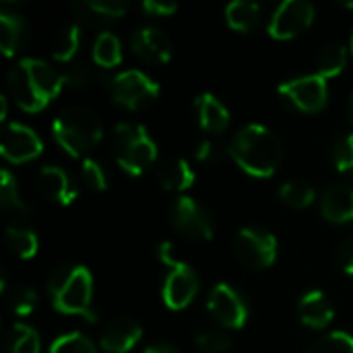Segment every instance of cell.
Wrapping results in <instances>:
<instances>
[{
    "label": "cell",
    "instance_id": "1",
    "mask_svg": "<svg viewBox=\"0 0 353 353\" xmlns=\"http://www.w3.org/2000/svg\"><path fill=\"white\" fill-rule=\"evenodd\" d=\"M66 87L64 72L39 58H23L8 72V91L14 103L33 114L41 112Z\"/></svg>",
    "mask_w": 353,
    "mask_h": 353
},
{
    "label": "cell",
    "instance_id": "10",
    "mask_svg": "<svg viewBox=\"0 0 353 353\" xmlns=\"http://www.w3.org/2000/svg\"><path fill=\"white\" fill-rule=\"evenodd\" d=\"M234 252L244 265L252 269H267L277 259V240L267 230L244 228L234 240Z\"/></svg>",
    "mask_w": 353,
    "mask_h": 353
},
{
    "label": "cell",
    "instance_id": "22",
    "mask_svg": "<svg viewBox=\"0 0 353 353\" xmlns=\"http://www.w3.org/2000/svg\"><path fill=\"white\" fill-rule=\"evenodd\" d=\"M261 4L248 0H236L225 6V23L236 31H252L261 23Z\"/></svg>",
    "mask_w": 353,
    "mask_h": 353
},
{
    "label": "cell",
    "instance_id": "12",
    "mask_svg": "<svg viewBox=\"0 0 353 353\" xmlns=\"http://www.w3.org/2000/svg\"><path fill=\"white\" fill-rule=\"evenodd\" d=\"M314 6L304 0H285L277 6L269 21V35L275 39H292L304 33L314 21Z\"/></svg>",
    "mask_w": 353,
    "mask_h": 353
},
{
    "label": "cell",
    "instance_id": "14",
    "mask_svg": "<svg viewBox=\"0 0 353 353\" xmlns=\"http://www.w3.org/2000/svg\"><path fill=\"white\" fill-rule=\"evenodd\" d=\"M143 337L141 325L128 316H116L112 319L99 337L101 350L108 353H128Z\"/></svg>",
    "mask_w": 353,
    "mask_h": 353
},
{
    "label": "cell",
    "instance_id": "9",
    "mask_svg": "<svg viewBox=\"0 0 353 353\" xmlns=\"http://www.w3.org/2000/svg\"><path fill=\"white\" fill-rule=\"evenodd\" d=\"M170 221L176 232L192 242H209L215 234L209 211L190 196H178L170 209Z\"/></svg>",
    "mask_w": 353,
    "mask_h": 353
},
{
    "label": "cell",
    "instance_id": "11",
    "mask_svg": "<svg viewBox=\"0 0 353 353\" xmlns=\"http://www.w3.org/2000/svg\"><path fill=\"white\" fill-rule=\"evenodd\" d=\"M207 308H209V314L223 329H242L250 314V308L244 296L228 283H217L211 290Z\"/></svg>",
    "mask_w": 353,
    "mask_h": 353
},
{
    "label": "cell",
    "instance_id": "19",
    "mask_svg": "<svg viewBox=\"0 0 353 353\" xmlns=\"http://www.w3.org/2000/svg\"><path fill=\"white\" fill-rule=\"evenodd\" d=\"M298 316L300 321L310 327V329H327L333 321V308L329 304V300L325 298L323 292L314 290V292H308L300 298L298 302Z\"/></svg>",
    "mask_w": 353,
    "mask_h": 353
},
{
    "label": "cell",
    "instance_id": "36",
    "mask_svg": "<svg viewBox=\"0 0 353 353\" xmlns=\"http://www.w3.org/2000/svg\"><path fill=\"white\" fill-rule=\"evenodd\" d=\"M333 163L339 172L353 174V134L343 137L333 149Z\"/></svg>",
    "mask_w": 353,
    "mask_h": 353
},
{
    "label": "cell",
    "instance_id": "17",
    "mask_svg": "<svg viewBox=\"0 0 353 353\" xmlns=\"http://www.w3.org/2000/svg\"><path fill=\"white\" fill-rule=\"evenodd\" d=\"M37 184H39V190L43 192V196H48L50 201H54L58 205H64L66 207V205H70L77 199V186H74V182L58 165H43L39 170Z\"/></svg>",
    "mask_w": 353,
    "mask_h": 353
},
{
    "label": "cell",
    "instance_id": "26",
    "mask_svg": "<svg viewBox=\"0 0 353 353\" xmlns=\"http://www.w3.org/2000/svg\"><path fill=\"white\" fill-rule=\"evenodd\" d=\"M93 60L99 68H112V66H118L120 60H122V46H120V39L110 33V31H103L95 37V43H93Z\"/></svg>",
    "mask_w": 353,
    "mask_h": 353
},
{
    "label": "cell",
    "instance_id": "5",
    "mask_svg": "<svg viewBox=\"0 0 353 353\" xmlns=\"http://www.w3.org/2000/svg\"><path fill=\"white\" fill-rule=\"evenodd\" d=\"M112 147H114V157L118 165L130 176L145 174L157 159L155 141L149 137L147 128L137 122L116 124Z\"/></svg>",
    "mask_w": 353,
    "mask_h": 353
},
{
    "label": "cell",
    "instance_id": "15",
    "mask_svg": "<svg viewBox=\"0 0 353 353\" xmlns=\"http://www.w3.org/2000/svg\"><path fill=\"white\" fill-rule=\"evenodd\" d=\"M124 0H79L72 4V12L79 23L87 27H105L126 14Z\"/></svg>",
    "mask_w": 353,
    "mask_h": 353
},
{
    "label": "cell",
    "instance_id": "8",
    "mask_svg": "<svg viewBox=\"0 0 353 353\" xmlns=\"http://www.w3.org/2000/svg\"><path fill=\"white\" fill-rule=\"evenodd\" d=\"M281 101L302 114H316L327 105L329 89L327 81L321 74H304L292 81H285L277 89Z\"/></svg>",
    "mask_w": 353,
    "mask_h": 353
},
{
    "label": "cell",
    "instance_id": "40",
    "mask_svg": "<svg viewBox=\"0 0 353 353\" xmlns=\"http://www.w3.org/2000/svg\"><path fill=\"white\" fill-rule=\"evenodd\" d=\"M337 263H339V267H341L343 273L353 275V238L345 240L341 244V248L337 252Z\"/></svg>",
    "mask_w": 353,
    "mask_h": 353
},
{
    "label": "cell",
    "instance_id": "2",
    "mask_svg": "<svg viewBox=\"0 0 353 353\" xmlns=\"http://www.w3.org/2000/svg\"><path fill=\"white\" fill-rule=\"evenodd\" d=\"M230 155L240 170L254 178H269L277 172L283 149L275 132H271L263 124H246L242 126L232 143Z\"/></svg>",
    "mask_w": 353,
    "mask_h": 353
},
{
    "label": "cell",
    "instance_id": "13",
    "mask_svg": "<svg viewBox=\"0 0 353 353\" xmlns=\"http://www.w3.org/2000/svg\"><path fill=\"white\" fill-rule=\"evenodd\" d=\"M43 149L41 139L37 132L25 124L12 122L4 126L2 141H0V153L10 163H25L35 159Z\"/></svg>",
    "mask_w": 353,
    "mask_h": 353
},
{
    "label": "cell",
    "instance_id": "39",
    "mask_svg": "<svg viewBox=\"0 0 353 353\" xmlns=\"http://www.w3.org/2000/svg\"><path fill=\"white\" fill-rule=\"evenodd\" d=\"M194 157H196L201 163H215V161H219V157H221V149H219V145H215L213 141H203V143L196 147Z\"/></svg>",
    "mask_w": 353,
    "mask_h": 353
},
{
    "label": "cell",
    "instance_id": "20",
    "mask_svg": "<svg viewBox=\"0 0 353 353\" xmlns=\"http://www.w3.org/2000/svg\"><path fill=\"white\" fill-rule=\"evenodd\" d=\"M196 114L201 128L207 132H223L230 126L228 108L211 93H203L196 97Z\"/></svg>",
    "mask_w": 353,
    "mask_h": 353
},
{
    "label": "cell",
    "instance_id": "24",
    "mask_svg": "<svg viewBox=\"0 0 353 353\" xmlns=\"http://www.w3.org/2000/svg\"><path fill=\"white\" fill-rule=\"evenodd\" d=\"M4 238H6V246L10 248V252L17 254L19 259L27 261L37 254L39 240L33 230L23 228V225H8Z\"/></svg>",
    "mask_w": 353,
    "mask_h": 353
},
{
    "label": "cell",
    "instance_id": "35",
    "mask_svg": "<svg viewBox=\"0 0 353 353\" xmlns=\"http://www.w3.org/2000/svg\"><path fill=\"white\" fill-rule=\"evenodd\" d=\"M194 343L203 353H223L232 347V339L219 331H205L194 339Z\"/></svg>",
    "mask_w": 353,
    "mask_h": 353
},
{
    "label": "cell",
    "instance_id": "42",
    "mask_svg": "<svg viewBox=\"0 0 353 353\" xmlns=\"http://www.w3.org/2000/svg\"><path fill=\"white\" fill-rule=\"evenodd\" d=\"M6 118V97H0V120Z\"/></svg>",
    "mask_w": 353,
    "mask_h": 353
},
{
    "label": "cell",
    "instance_id": "4",
    "mask_svg": "<svg viewBox=\"0 0 353 353\" xmlns=\"http://www.w3.org/2000/svg\"><path fill=\"white\" fill-rule=\"evenodd\" d=\"M52 134L62 151L72 157H85L101 141V122L93 110L70 105L56 116Z\"/></svg>",
    "mask_w": 353,
    "mask_h": 353
},
{
    "label": "cell",
    "instance_id": "32",
    "mask_svg": "<svg viewBox=\"0 0 353 353\" xmlns=\"http://www.w3.org/2000/svg\"><path fill=\"white\" fill-rule=\"evenodd\" d=\"M50 353H97L93 341L83 335V333H68V335H62L58 337L52 347Z\"/></svg>",
    "mask_w": 353,
    "mask_h": 353
},
{
    "label": "cell",
    "instance_id": "38",
    "mask_svg": "<svg viewBox=\"0 0 353 353\" xmlns=\"http://www.w3.org/2000/svg\"><path fill=\"white\" fill-rule=\"evenodd\" d=\"M141 8L151 17H170L178 10V4L172 0H145Z\"/></svg>",
    "mask_w": 353,
    "mask_h": 353
},
{
    "label": "cell",
    "instance_id": "46",
    "mask_svg": "<svg viewBox=\"0 0 353 353\" xmlns=\"http://www.w3.org/2000/svg\"><path fill=\"white\" fill-rule=\"evenodd\" d=\"M352 52H353V33H352Z\"/></svg>",
    "mask_w": 353,
    "mask_h": 353
},
{
    "label": "cell",
    "instance_id": "23",
    "mask_svg": "<svg viewBox=\"0 0 353 353\" xmlns=\"http://www.w3.org/2000/svg\"><path fill=\"white\" fill-rule=\"evenodd\" d=\"M194 182V172L188 161L184 159H174L165 163L159 172V186L170 192H182L190 188Z\"/></svg>",
    "mask_w": 353,
    "mask_h": 353
},
{
    "label": "cell",
    "instance_id": "33",
    "mask_svg": "<svg viewBox=\"0 0 353 353\" xmlns=\"http://www.w3.org/2000/svg\"><path fill=\"white\" fill-rule=\"evenodd\" d=\"M8 306L17 316H29L37 306V292L29 285H17L8 296Z\"/></svg>",
    "mask_w": 353,
    "mask_h": 353
},
{
    "label": "cell",
    "instance_id": "3",
    "mask_svg": "<svg viewBox=\"0 0 353 353\" xmlns=\"http://www.w3.org/2000/svg\"><path fill=\"white\" fill-rule=\"evenodd\" d=\"M48 292L52 306L62 314H79L89 323H95L97 316L91 310L93 296V277L83 265H60L52 271L48 279Z\"/></svg>",
    "mask_w": 353,
    "mask_h": 353
},
{
    "label": "cell",
    "instance_id": "30",
    "mask_svg": "<svg viewBox=\"0 0 353 353\" xmlns=\"http://www.w3.org/2000/svg\"><path fill=\"white\" fill-rule=\"evenodd\" d=\"M279 199L294 209H306L314 203L316 192L306 182H285L279 188Z\"/></svg>",
    "mask_w": 353,
    "mask_h": 353
},
{
    "label": "cell",
    "instance_id": "41",
    "mask_svg": "<svg viewBox=\"0 0 353 353\" xmlns=\"http://www.w3.org/2000/svg\"><path fill=\"white\" fill-rule=\"evenodd\" d=\"M143 353H180L174 345L170 343H155V345H149Z\"/></svg>",
    "mask_w": 353,
    "mask_h": 353
},
{
    "label": "cell",
    "instance_id": "16",
    "mask_svg": "<svg viewBox=\"0 0 353 353\" xmlns=\"http://www.w3.org/2000/svg\"><path fill=\"white\" fill-rule=\"evenodd\" d=\"M132 52L151 64H165L172 58V41L157 27H141L130 39Z\"/></svg>",
    "mask_w": 353,
    "mask_h": 353
},
{
    "label": "cell",
    "instance_id": "44",
    "mask_svg": "<svg viewBox=\"0 0 353 353\" xmlns=\"http://www.w3.org/2000/svg\"><path fill=\"white\" fill-rule=\"evenodd\" d=\"M345 6H347V8H352V10H353V2H345Z\"/></svg>",
    "mask_w": 353,
    "mask_h": 353
},
{
    "label": "cell",
    "instance_id": "28",
    "mask_svg": "<svg viewBox=\"0 0 353 353\" xmlns=\"http://www.w3.org/2000/svg\"><path fill=\"white\" fill-rule=\"evenodd\" d=\"M6 353H39V335L33 327L17 323L6 337Z\"/></svg>",
    "mask_w": 353,
    "mask_h": 353
},
{
    "label": "cell",
    "instance_id": "31",
    "mask_svg": "<svg viewBox=\"0 0 353 353\" xmlns=\"http://www.w3.org/2000/svg\"><path fill=\"white\" fill-rule=\"evenodd\" d=\"M308 353H353V337L343 331L327 333L310 345Z\"/></svg>",
    "mask_w": 353,
    "mask_h": 353
},
{
    "label": "cell",
    "instance_id": "34",
    "mask_svg": "<svg viewBox=\"0 0 353 353\" xmlns=\"http://www.w3.org/2000/svg\"><path fill=\"white\" fill-rule=\"evenodd\" d=\"M81 174H83V180L85 184L91 188V190H105L108 188V176H105V170L101 168L99 161L91 159V157H85L83 159V165H81Z\"/></svg>",
    "mask_w": 353,
    "mask_h": 353
},
{
    "label": "cell",
    "instance_id": "21",
    "mask_svg": "<svg viewBox=\"0 0 353 353\" xmlns=\"http://www.w3.org/2000/svg\"><path fill=\"white\" fill-rule=\"evenodd\" d=\"M27 41V25L14 12H0V48L6 58L14 56Z\"/></svg>",
    "mask_w": 353,
    "mask_h": 353
},
{
    "label": "cell",
    "instance_id": "27",
    "mask_svg": "<svg viewBox=\"0 0 353 353\" xmlns=\"http://www.w3.org/2000/svg\"><path fill=\"white\" fill-rule=\"evenodd\" d=\"M345 62H347V50H345V46L331 43L327 48H323L321 54L316 56V74H321L325 81L327 79H333V77H337V74L343 72Z\"/></svg>",
    "mask_w": 353,
    "mask_h": 353
},
{
    "label": "cell",
    "instance_id": "6",
    "mask_svg": "<svg viewBox=\"0 0 353 353\" xmlns=\"http://www.w3.org/2000/svg\"><path fill=\"white\" fill-rule=\"evenodd\" d=\"M157 259H159L161 265H165L170 269V273H168V277L163 281V292H161L163 302L172 310L186 308L194 300V296L199 292V275H196V271L190 265H186V263H182V261H178L174 256V248H172L170 242H161L157 246Z\"/></svg>",
    "mask_w": 353,
    "mask_h": 353
},
{
    "label": "cell",
    "instance_id": "25",
    "mask_svg": "<svg viewBox=\"0 0 353 353\" xmlns=\"http://www.w3.org/2000/svg\"><path fill=\"white\" fill-rule=\"evenodd\" d=\"M81 48V27L77 23H68L60 27L52 43V56L58 62H70Z\"/></svg>",
    "mask_w": 353,
    "mask_h": 353
},
{
    "label": "cell",
    "instance_id": "37",
    "mask_svg": "<svg viewBox=\"0 0 353 353\" xmlns=\"http://www.w3.org/2000/svg\"><path fill=\"white\" fill-rule=\"evenodd\" d=\"M95 79H97V74H95L87 64L70 66V70L64 72V83H66V87H74V89L89 87L91 83H95Z\"/></svg>",
    "mask_w": 353,
    "mask_h": 353
},
{
    "label": "cell",
    "instance_id": "29",
    "mask_svg": "<svg viewBox=\"0 0 353 353\" xmlns=\"http://www.w3.org/2000/svg\"><path fill=\"white\" fill-rule=\"evenodd\" d=\"M0 207L4 211H12V213H21V215L27 213V207H25V203L21 201V194H19L17 180L6 168L0 172Z\"/></svg>",
    "mask_w": 353,
    "mask_h": 353
},
{
    "label": "cell",
    "instance_id": "43",
    "mask_svg": "<svg viewBox=\"0 0 353 353\" xmlns=\"http://www.w3.org/2000/svg\"><path fill=\"white\" fill-rule=\"evenodd\" d=\"M350 112H352V120H353V95H352V105H350Z\"/></svg>",
    "mask_w": 353,
    "mask_h": 353
},
{
    "label": "cell",
    "instance_id": "7",
    "mask_svg": "<svg viewBox=\"0 0 353 353\" xmlns=\"http://www.w3.org/2000/svg\"><path fill=\"white\" fill-rule=\"evenodd\" d=\"M112 99L126 110H143L159 97V85L141 70H122L110 79Z\"/></svg>",
    "mask_w": 353,
    "mask_h": 353
},
{
    "label": "cell",
    "instance_id": "45",
    "mask_svg": "<svg viewBox=\"0 0 353 353\" xmlns=\"http://www.w3.org/2000/svg\"><path fill=\"white\" fill-rule=\"evenodd\" d=\"M350 176H352V182H350V184H352V186H353V174H350Z\"/></svg>",
    "mask_w": 353,
    "mask_h": 353
},
{
    "label": "cell",
    "instance_id": "18",
    "mask_svg": "<svg viewBox=\"0 0 353 353\" xmlns=\"http://www.w3.org/2000/svg\"><path fill=\"white\" fill-rule=\"evenodd\" d=\"M321 213L331 223H352L353 221V186L335 184L325 190L321 199Z\"/></svg>",
    "mask_w": 353,
    "mask_h": 353
}]
</instances>
